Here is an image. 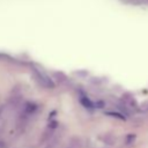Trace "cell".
Returning a JSON list of instances; mask_svg holds the SVG:
<instances>
[{
	"mask_svg": "<svg viewBox=\"0 0 148 148\" xmlns=\"http://www.w3.org/2000/svg\"><path fill=\"white\" fill-rule=\"evenodd\" d=\"M38 76H39V80L43 81L45 86H49V87H52V86H53L52 81L49 79L47 75H45V74H43V73H40V72H38Z\"/></svg>",
	"mask_w": 148,
	"mask_h": 148,
	"instance_id": "6da1fadb",
	"label": "cell"
},
{
	"mask_svg": "<svg viewBox=\"0 0 148 148\" xmlns=\"http://www.w3.org/2000/svg\"><path fill=\"white\" fill-rule=\"evenodd\" d=\"M81 102H82V104H83L86 108H92V103H91L87 97H83V98L81 99Z\"/></svg>",
	"mask_w": 148,
	"mask_h": 148,
	"instance_id": "7a4b0ae2",
	"label": "cell"
}]
</instances>
